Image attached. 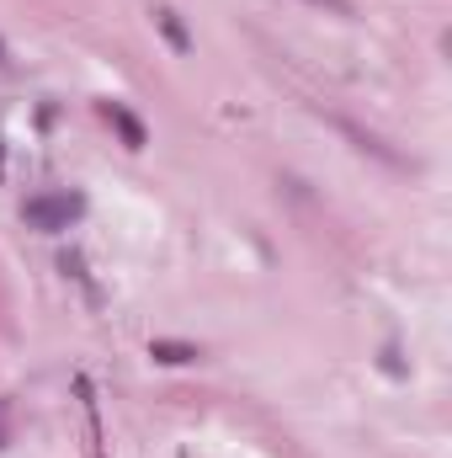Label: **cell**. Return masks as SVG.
Listing matches in <instances>:
<instances>
[{"label": "cell", "instance_id": "5", "mask_svg": "<svg viewBox=\"0 0 452 458\" xmlns=\"http://www.w3.org/2000/svg\"><path fill=\"white\" fill-rule=\"evenodd\" d=\"M309 5H320V11H331V16H351V0H309Z\"/></svg>", "mask_w": 452, "mask_h": 458}, {"label": "cell", "instance_id": "3", "mask_svg": "<svg viewBox=\"0 0 452 458\" xmlns=\"http://www.w3.org/2000/svg\"><path fill=\"white\" fill-rule=\"evenodd\" d=\"M149 357H155V362H165V368H187V362H197L203 352H197L192 342H155V346H149Z\"/></svg>", "mask_w": 452, "mask_h": 458}, {"label": "cell", "instance_id": "1", "mask_svg": "<svg viewBox=\"0 0 452 458\" xmlns=\"http://www.w3.org/2000/svg\"><path fill=\"white\" fill-rule=\"evenodd\" d=\"M86 214V198L80 192H70V187H54V192H32L27 203H21V219L32 229H70L75 219Z\"/></svg>", "mask_w": 452, "mask_h": 458}, {"label": "cell", "instance_id": "4", "mask_svg": "<svg viewBox=\"0 0 452 458\" xmlns=\"http://www.w3.org/2000/svg\"><path fill=\"white\" fill-rule=\"evenodd\" d=\"M155 21H160V32L171 38V48H176V54H187V48H192V38H187V27H181V16H176L171 5H160V11H155Z\"/></svg>", "mask_w": 452, "mask_h": 458}, {"label": "cell", "instance_id": "6", "mask_svg": "<svg viewBox=\"0 0 452 458\" xmlns=\"http://www.w3.org/2000/svg\"><path fill=\"white\" fill-rule=\"evenodd\" d=\"M5 432H11V421H5V405H0V448H5Z\"/></svg>", "mask_w": 452, "mask_h": 458}, {"label": "cell", "instance_id": "2", "mask_svg": "<svg viewBox=\"0 0 452 458\" xmlns=\"http://www.w3.org/2000/svg\"><path fill=\"white\" fill-rule=\"evenodd\" d=\"M102 117H107V123H113L117 133H122V144H128V149H144V144H149V133H144V123H138V117L128 113L122 102H102Z\"/></svg>", "mask_w": 452, "mask_h": 458}]
</instances>
